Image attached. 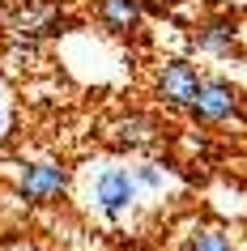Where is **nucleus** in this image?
Wrapping results in <instances>:
<instances>
[{
  "mask_svg": "<svg viewBox=\"0 0 247 251\" xmlns=\"http://www.w3.org/2000/svg\"><path fill=\"white\" fill-rule=\"evenodd\" d=\"M132 196H137V175L124 171V166H107L98 175V183H94V200H98V209L107 217H119L132 204Z\"/></svg>",
  "mask_w": 247,
  "mask_h": 251,
  "instance_id": "f257e3e1",
  "label": "nucleus"
},
{
  "mask_svg": "<svg viewBox=\"0 0 247 251\" xmlns=\"http://www.w3.org/2000/svg\"><path fill=\"white\" fill-rule=\"evenodd\" d=\"M192 115L200 124H221V119L239 115V94H234V85H226V81H200Z\"/></svg>",
  "mask_w": 247,
  "mask_h": 251,
  "instance_id": "f03ea898",
  "label": "nucleus"
},
{
  "mask_svg": "<svg viewBox=\"0 0 247 251\" xmlns=\"http://www.w3.org/2000/svg\"><path fill=\"white\" fill-rule=\"evenodd\" d=\"M196 90H200V77H196V68L183 64V60H170V64L162 68V77H158V94H162L170 106H192Z\"/></svg>",
  "mask_w": 247,
  "mask_h": 251,
  "instance_id": "7ed1b4c3",
  "label": "nucleus"
},
{
  "mask_svg": "<svg viewBox=\"0 0 247 251\" xmlns=\"http://www.w3.org/2000/svg\"><path fill=\"white\" fill-rule=\"evenodd\" d=\"M64 183H68V175L60 171V166L39 162V166H30V171L22 175V196L34 200V204H43V200H55V196H60Z\"/></svg>",
  "mask_w": 247,
  "mask_h": 251,
  "instance_id": "20e7f679",
  "label": "nucleus"
},
{
  "mask_svg": "<svg viewBox=\"0 0 247 251\" xmlns=\"http://www.w3.org/2000/svg\"><path fill=\"white\" fill-rule=\"evenodd\" d=\"M98 17H103L107 30L132 34L141 26V0H98Z\"/></svg>",
  "mask_w": 247,
  "mask_h": 251,
  "instance_id": "39448f33",
  "label": "nucleus"
},
{
  "mask_svg": "<svg viewBox=\"0 0 247 251\" xmlns=\"http://www.w3.org/2000/svg\"><path fill=\"white\" fill-rule=\"evenodd\" d=\"M234 34H239L234 22H209V26L196 34V47H200V51H230Z\"/></svg>",
  "mask_w": 247,
  "mask_h": 251,
  "instance_id": "423d86ee",
  "label": "nucleus"
},
{
  "mask_svg": "<svg viewBox=\"0 0 247 251\" xmlns=\"http://www.w3.org/2000/svg\"><path fill=\"white\" fill-rule=\"evenodd\" d=\"M149 136H154V124H149L145 115H132V119H124V124L115 128L111 141H119V145H145Z\"/></svg>",
  "mask_w": 247,
  "mask_h": 251,
  "instance_id": "0eeeda50",
  "label": "nucleus"
},
{
  "mask_svg": "<svg viewBox=\"0 0 247 251\" xmlns=\"http://www.w3.org/2000/svg\"><path fill=\"white\" fill-rule=\"evenodd\" d=\"M192 251H230V243H226V234H218V230H196Z\"/></svg>",
  "mask_w": 247,
  "mask_h": 251,
  "instance_id": "6e6552de",
  "label": "nucleus"
},
{
  "mask_svg": "<svg viewBox=\"0 0 247 251\" xmlns=\"http://www.w3.org/2000/svg\"><path fill=\"white\" fill-rule=\"evenodd\" d=\"M137 183H141V187H154V192H158V187L166 183V175L158 171L154 162H145V166H137Z\"/></svg>",
  "mask_w": 247,
  "mask_h": 251,
  "instance_id": "1a4fd4ad",
  "label": "nucleus"
}]
</instances>
